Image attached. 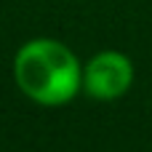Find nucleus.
Masks as SVG:
<instances>
[{"mask_svg": "<svg viewBox=\"0 0 152 152\" xmlns=\"http://www.w3.org/2000/svg\"><path fill=\"white\" fill-rule=\"evenodd\" d=\"M13 80L29 102L59 107L80 94L83 67L64 43L53 37H35L16 51Z\"/></svg>", "mask_w": 152, "mask_h": 152, "instance_id": "obj_1", "label": "nucleus"}, {"mask_svg": "<svg viewBox=\"0 0 152 152\" xmlns=\"http://www.w3.org/2000/svg\"><path fill=\"white\" fill-rule=\"evenodd\" d=\"M134 64L120 51H99L83 67V91L96 102H115L128 94Z\"/></svg>", "mask_w": 152, "mask_h": 152, "instance_id": "obj_2", "label": "nucleus"}]
</instances>
